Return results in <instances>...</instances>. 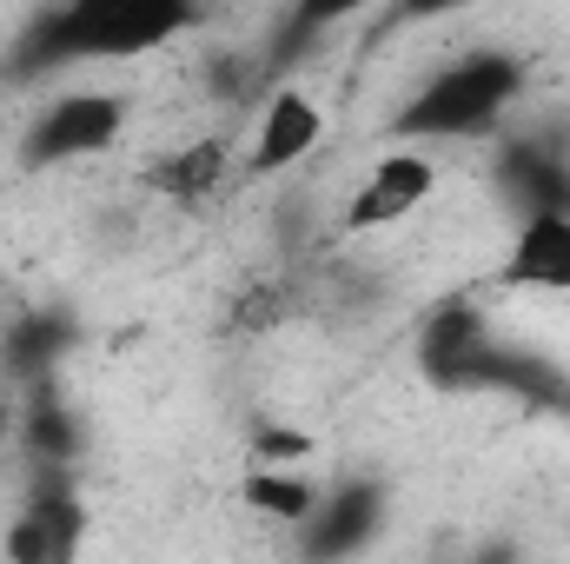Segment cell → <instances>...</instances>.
Returning <instances> with one entry per match:
<instances>
[{"mask_svg":"<svg viewBox=\"0 0 570 564\" xmlns=\"http://www.w3.org/2000/svg\"><path fill=\"white\" fill-rule=\"evenodd\" d=\"M491 285L504 292H570V213H524L504 260L491 266Z\"/></svg>","mask_w":570,"mask_h":564,"instance_id":"52a82bcc","label":"cell"},{"mask_svg":"<svg viewBox=\"0 0 570 564\" xmlns=\"http://www.w3.org/2000/svg\"><path fill=\"white\" fill-rule=\"evenodd\" d=\"M419 352H425L431 379H444V386H464V379H484L498 359H491V332H484V312L478 305H464V299H444L438 312L425 319V339H419Z\"/></svg>","mask_w":570,"mask_h":564,"instance_id":"30bf717a","label":"cell"},{"mask_svg":"<svg viewBox=\"0 0 570 564\" xmlns=\"http://www.w3.org/2000/svg\"><path fill=\"white\" fill-rule=\"evenodd\" d=\"M305 532V552L312 558H345V552H365L379 532H385V485L379 478H345L332 485L312 518L298 525Z\"/></svg>","mask_w":570,"mask_h":564,"instance_id":"ba28073f","label":"cell"},{"mask_svg":"<svg viewBox=\"0 0 570 564\" xmlns=\"http://www.w3.org/2000/svg\"><path fill=\"white\" fill-rule=\"evenodd\" d=\"M464 7H478V0H399L405 20H444V13H464Z\"/></svg>","mask_w":570,"mask_h":564,"instance_id":"e0dca14e","label":"cell"},{"mask_svg":"<svg viewBox=\"0 0 570 564\" xmlns=\"http://www.w3.org/2000/svg\"><path fill=\"white\" fill-rule=\"evenodd\" d=\"M127 94H107V87H67L53 94L27 134H20V166L27 173H53V166H80V159H100L127 140Z\"/></svg>","mask_w":570,"mask_h":564,"instance_id":"3957f363","label":"cell"},{"mask_svg":"<svg viewBox=\"0 0 570 564\" xmlns=\"http://www.w3.org/2000/svg\"><path fill=\"white\" fill-rule=\"evenodd\" d=\"M438 193V159L425 146H392L385 159H372V173L345 193V213H338V233H392L405 226L419 206Z\"/></svg>","mask_w":570,"mask_h":564,"instance_id":"277c9868","label":"cell"},{"mask_svg":"<svg viewBox=\"0 0 570 564\" xmlns=\"http://www.w3.org/2000/svg\"><path fill=\"white\" fill-rule=\"evenodd\" d=\"M233 153L226 140H186L166 166H159V193L166 200H179V206H213V200H226L233 193Z\"/></svg>","mask_w":570,"mask_h":564,"instance_id":"8fae6325","label":"cell"},{"mask_svg":"<svg viewBox=\"0 0 570 564\" xmlns=\"http://www.w3.org/2000/svg\"><path fill=\"white\" fill-rule=\"evenodd\" d=\"M312 451H318V438L298 431V425H259L253 431V465H298Z\"/></svg>","mask_w":570,"mask_h":564,"instance_id":"2e32d148","label":"cell"},{"mask_svg":"<svg viewBox=\"0 0 570 564\" xmlns=\"http://www.w3.org/2000/svg\"><path fill=\"white\" fill-rule=\"evenodd\" d=\"M379 0H292V40H312V33H325V27H345V20H358V13H372Z\"/></svg>","mask_w":570,"mask_h":564,"instance_id":"9a60e30c","label":"cell"},{"mask_svg":"<svg viewBox=\"0 0 570 564\" xmlns=\"http://www.w3.org/2000/svg\"><path fill=\"white\" fill-rule=\"evenodd\" d=\"M80 545V492H73V471L67 465H40L33 471V492L7 532V552L27 564H53Z\"/></svg>","mask_w":570,"mask_h":564,"instance_id":"5b68a950","label":"cell"},{"mask_svg":"<svg viewBox=\"0 0 570 564\" xmlns=\"http://www.w3.org/2000/svg\"><path fill=\"white\" fill-rule=\"evenodd\" d=\"M199 20V0H60L27 33V67L146 60Z\"/></svg>","mask_w":570,"mask_h":564,"instance_id":"7a4b0ae2","label":"cell"},{"mask_svg":"<svg viewBox=\"0 0 570 564\" xmlns=\"http://www.w3.org/2000/svg\"><path fill=\"white\" fill-rule=\"evenodd\" d=\"M498 193L518 206V220H524V213H551V206H564L570 213V159H564V146L538 140V134L504 140L498 146Z\"/></svg>","mask_w":570,"mask_h":564,"instance_id":"9c48e42d","label":"cell"},{"mask_svg":"<svg viewBox=\"0 0 570 564\" xmlns=\"http://www.w3.org/2000/svg\"><path fill=\"white\" fill-rule=\"evenodd\" d=\"M67 346H73V325L60 312H20L7 325V372L20 386H40V379H53V366H60Z\"/></svg>","mask_w":570,"mask_h":564,"instance_id":"4fadbf2b","label":"cell"},{"mask_svg":"<svg viewBox=\"0 0 570 564\" xmlns=\"http://www.w3.org/2000/svg\"><path fill=\"white\" fill-rule=\"evenodd\" d=\"M318 498H325V492H318L298 465H253V471L239 478V505L259 512V518H285V525H305Z\"/></svg>","mask_w":570,"mask_h":564,"instance_id":"5bb4252c","label":"cell"},{"mask_svg":"<svg viewBox=\"0 0 570 564\" xmlns=\"http://www.w3.org/2000/svg\"><path fill=\"white\" fill-rule=\"evenodd\" d=\"M325 140V107L305 94V87H273L266 107H259V127L246 146V173L253 179H279L292 166H305Z\"/></svg>","mask_w":570,"mask_h":564,"instance_id":"8992f818","label":"cell"},{"mask_svg":"<svg viewBox=\"0 0 570 564\" xmlns=\"http://www.w3.org/2000/svg\"><path fill=\"white\" fill-rule=\"evenodd\" d=\"M27 392H33V399H27L20 419H13L20 451H27L33 465H67V471H73V458H80V419H73V406H60V399L47 392V379L27 386Z\"/></svg>","mask_w":570,"mask_h":564,"instance_id":"7c38bea8","label":"cell"},{"mask_svg":"<svg viewBox=\"0 0 570 564\" xmlns=\"http://www.w3.org/2000/svg\"><path fill=\"white\" fill-rule=\"evenodd\" d=\"M531 87V67L511 47H471L444 67H431L412 87V100L392 114V140L444 146V140H478L491 134Z\"/></svg>","mask_w":570,"mask_h":564,"instance_id":"6da1fadb","label":"cell"}]
</instances>
